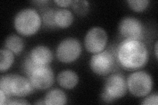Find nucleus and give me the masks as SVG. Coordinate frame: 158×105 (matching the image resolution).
Instances as JSON below:
<instances>
[{
  "mask_svg": "<svg viewBox=\"0 0 158 105\" xmlns=\"http://www.w3.org/2000/svg\"><path fill=\"white\" fill-rule=\"evenodd\" d=\"M116 59L121 66L127 71H137L144 67L149 59V53L142 41L125 39L118 44Z\"/></svg>",
  "mask_w": 158,
  "mask_h": 105,
  "instance_id": "nucleus-1",
  "label": "nucleus"
},
{
  "mask_svg": "<svg viewBox=\"0 0 158 105\" xmlns=\"http://www.w3.org/2000/svg\"><path fill=\"white\" fill-rule=\"evenodd\" d=\"M14 26L17 32L24 36L35 34L42 23L41 15L32 8H25L19 11L14 18Z\"/></svg>",
  "mask_w": 158,
  "mask_h": 105,
  "instance_id": "nucleus-2",
  "label": "nucleus"
},
{
  "mask_svg": "<svg viewBox=\"0 0 158 105\" xmlns=\"http://www.w3.org/2000/svg\"><path fill=\"white\" fill-rule=\"evenodd\" d=\"M129 92L136 97H144L149 95L153 87L151 75L144 71H136L131 74L127 79Z\"/></svg>",
  "mask_w": 158,
  "mask_h": 105,
  "instance_id": "nucleus-3",
  "label": "nucleus"
},
{
  "mask_svg": "<svg viewBox=\"0 0 158 105\" xmlns=\"http://www.w3.org/2000/svg\"><path fill=\"white\" fill-rule=\"evenodd\" d=\"M116 56L109 50L94 54L90 61V67L94 73L99 76H107L116 66Z\"/></svg>",
  "mask_w": 158,
  "mask_h": 105,
  "instance_id": "nucleus-4",
  "label": "nucleus"
},
{
  "mask_svg": "<svg viewBox=\"0 0 158 105\" xmlns=\"http://www.w3.org/2000/svg\"><path fill=\"white\" fill-rule=\"evenodd\" d=\"M82 53L80 41L74 38L64 39L56 48V57L63 63H71L75 61Z\"/></svg>",
  "mask_w": 158,
  "mask_h": 105,
  "instance_id": "nucleus-5",
  "label": "nucleus"
},
{
  "mask_svg": "<svg viewBox=\"0 0 158 105\" xmlns=\"http://www.w3.org/2000/svg\"><path fill=\"white\" fill-rule=\"evenodd\" d=\"M118 32L125 39L142 41L144 37L145 27L139 19L126 17L121 19L118 24Z\"/></svg>",
  "mask_w": 158,
  "mask_h": 105,
  "instance_id": "nucleus-6",
  "label": "nucleus"
},
{
  "mask_svg": "<svg viewBox=\"0 0 158 105\" xmlns=\"http://www.w3.org/2000/svg\"><path fill=\"white\" fill-rule=\"evenodd\" d=\"M107 41L108 36L105 30L95 26L87 32L85 38V46L88 52L95 54L105 49Z\"/></svg>",
  "mask_w": 158,
  "mask_h": 105,
  "instance_id": "nucleus-7",
  "label": "nucleus"
},
{
  "mask_svg": "<svg viewBox=\"0 0 158 105\" xmlns=\"http://www.w3.org/2000/svg\"><path fill=\"white\" fill-rule=\"evenodd\" d=\"M34 89L42 91L51 87L55 81V76L49 66H40L28 76Z\"/></svg>",
  "mask_w": 158,
  "mask_h": 105,
  "instance_id": "nucleus-8",
  "label": "nucleus"
},
{
  "mask_svg": "<svg viewBox=\"0 0 158 105\" xmlns=\"http://www.w3.org/2000/svg\"><path fill=\"white\" fill-rule=\"evenodd\" d=\"M128 90L125 77L120 73L110 75L106 79L103 91L114 101L124 97Z\"/></svg>",
  "mask_w": 158,
  "mask_h": 105,
  "instance_id": "nucleus-9",
  "label": "nucleus"
},
{
  "mask_svg": "<svg viewBox=\"0 0 158 105\" xmlns=\"http://www.w3.org/2000/svg\"><path fill=\"white\" fill-rule=\"evenodd\" d=\"M34 87L28 78L19 74H12L10 82L11 95L22 98L30 95L34 91Z\"/></svg>",
  "mask_w": 158,
  "mask_h": 105,
  "instance_id": "nucleus-10",
  "label": "nucleus"
},
{
  "mask_svg": "<svg viewBox=\"0 0 158 105\" xmlns=\"http://www.w3.org/2000/svg\"><path fill=\"white\" fill-rule=\"evenodd\" d=\"M28 56L38 66H49L53 59L51 49L42 45L34 47L29 53Z\"/></svg>",
  "mask_w": 158,
  "mask_h": 105,
  "instance_id": "nucleus-11",
  "label": "nucleus"
},
{
  "mask_svg": "<svg viewBox=\"0 0 158 105\" xmlns=\"http://www.w3.org/2000/svg\"><path fill=\"white\" fill-rule=\"evenodd\" d=\"M57 80L61 87L66 89H71L77 86L79 78L75 71L71 70H65L59 72Z\"/></svg>",
  "mask_w": 158,
  "mask_h": 105,
  "instance_id": "nucleus-12",
  "label": "nucleus"
},
{
  "mask_svg": "<svg viewBox=\"0 0 158 105\" xmlns=\"http://www.w3.org/2000/svg\"><path fill=\"white\" fill-rule=\"evenodd\" d=\"M44 101L45 104L48 105H63L67 103V97L62 90L53 89L46 93Z\"/></svg>",
  "mask_w": 158,
  "mask_h": 105,
  "instance_id": "nucleus-13",
  "label": "nucleus"
},
{
  "mask_svg": "<svg viewBox=\"0 0 158 105\" xmlns=\"http://www.w3.org/2000/svg\"><path fill=\"white\" fill-rule=\"evenodd\" d=\"M74 16L73 13L67 9H59L55 14V22L57 28H67L73 24Z\"/></svg>",
  "mask_w": 158,
  "mask_h": 105,
  "instance_id": "nucleus-14",
  "label": "nucleus"
},
{
  "mask_svg": "<svg viewBox=\"0 0 158 105\" xmlns=\"http://www.w3.org/2000/svg\"><path fill=\"white\" fill-rule=\"evenodd\" d=\"M5 48L11 51L15 55H19L24 48L23 39L18 35H10L5 41Z\"/></svg>",
  "mask_w": 158,
  "mask_h": 105,
  "instance_id": "nucleus-15",
  "label": "nucleus"
},
{
  "mask_svg": "<svg viewBox=\"0 0 158 105\" xmlns=\"http://www.w3.org/2000/svg\"><path fill=\"white\" fill-rule=\"evenodd\" d=\"M15 61V54L9 50L3 48L0 51V71L6 72L12 67Z\"/></svg>",
  "mask_w": 158,
  "mask_h": 105,
  "instance_id": "nucleus-16",
  "label": "nucleus"
},
{
  "mask_svg": "<svg viewBox=\"0 0 158 105\" xmlns=\"http://www.w3.org/2000/svg\"><path fill=\"white\" fill-rule=\"evenodd\" d=\"M56 10L57 9L54 8H48L42 13L41 18L44 26L51 29L57 28L55 22V14Z\"/></svg>",
  "mask_w": 158,
  "mask_h": 105,
  "instance_id": "nucleus-17",
  "label": "nucleus"
},
{
  "mask_svg": "<svg viewBox=\"0 0 158 105\" xmlns=\"http://www.w3.org/2000/svg\"><path fill=\"white\" fill-rule=\"evenodd\" d=\"M71 6L74 11L81 16H85L89 10V3L86 0L73 1Z\"/></svg>",
  "mask_w": 158,
  "mask_h": 105,
  "instance_id": "nucleus-18",
  "label": "nucleus"
},
{
  "mask_svg": "<svg viewBox=\"0 0 158 105\" xmlns=\"http://www.w3.org/2000/svg\"><path fill=\"white\" fill-rule=\"evenodd\" d=\"M130 8L136 12H142L149 6V0H128L127 2Z\"/></svg>",
  "mask_w": 158,
  "mask_h": 105,
  "instance_id": "nucleus-19",
  "label": "nucleus"
},
{
  "mask_svg": "<svg viewBox=\"0 0 158 105\" xmlns=\"http://www.w3.org/2000/svg\"><path fill=\"white\" fill-rule=\"evenodd\" d=\"M12 77V74L2 75L0 78V89L6 93L7 95L11 97V93H10V82Z\"/></svg>",
  "mask_w": 158,
  "mask_h": 105,
  "instance_id": "nucleus-20",
  "label": "nucleus"
},
{
  "mask_svg": "<svg viewBox=\"0 0 158 105\" xmlns=\"http://www.w3.org/2000/svg\"><path fill=\"white\" fill-rule=\"evenodd\" d=\"M38 67L40 66H38V65H37L32 61V60L28 56V55L24 59L23 62V70L24 73H25L27 76H28L34 70H35Z\"/></svg>",
  "mask_w": 158,
  "mask_h": 105,
  "instance_id": "nucleus-21",
  "label": "nucleus"
},
{
  "mask_svg": "<svg viewBox=\"0 0 158 105\" xmlns=\"http://www.w3.org/2000/svg\"><path fill=\"white\" fill-rule=\"evenodd\" d=\"M144 105H157L158 104V95L157 93H152L150 95H146L141 103Z\"/></svg>",
  "mask_w": 158,
  "mask_h": 105,
  "instance_id": "nucleus-22",
  "label": "nucleus"
},
{
  "mask_svg": "<svg viewBox=\"0 0 158 105\" xmlns=\"http://www.w3.org/2000/svg\"><path fill=\"white\" fill-rule=\"evenodd\" d=\"M30 103L27 101L26 100L21 99H10L7 104H29Z\"/></svg>",
  "mask_w": 158,
  "mask_h": 105,
  "instance_id": "nucleus-23",
  "label": "nucleus"
},
{
  "mask_svg": "<svg viewBox=\"0 0 158 105\" xmlns=\"http://www.w3.org/2000/svg\"><path fill=\"white\" fill-rule=\"evenodd\" d=\"M54 2L61 7H67L69 6H71L73 1L72 0H55Z\"/></svg>",
  "mask_w": 158,
  "mask_h": 105,
  "instance_id": "nucleus-24",
  "label": "nucleus"
},
{
  "mask_svg": "<svg viewBox=\"0 0 158 105\" xmlns=\"http://www.w3.org/2000/svg\"><path fill=\"white\" fill-rule=\"evenodd\" d=\"M10 99V97L5 93L2 90L0 89V104H7V103L9 102Z\"/></svg>",
  "mask_w": 158,
  "mask_h": 105,
  "instance_id": "nucleus-25",
  "label": "nucleus"
},
{
  "mask_svg": "<svg viewBox=\"0 0 158 105\" xmlns=\"http://www.w3.org/2000/svg\"><path fill=\"white\" fill-rule=\"evenodd\" d=\"M49 2V1H45V0H37V1H34V2H32V3H36V4H42V5H44V4H45V3H48Z\"/></svg>",
  "mask_w": 158,
  "mask_h": 105,
  "instance_id": "nucleus-26",
  "label": "nucleus"
},
{
  "mask_svg": "<svg viewBox=\"0 0 158 105\" xmlns=\"http://www.w3.org/2000/svg\"><path fill=\"white\" fill-rule=\"evenodd\" d=\"M155 55H156V59H157V55H158V51H157V48H158V47H157V42H156V43H155Z\"/></svg>",
  "mask_w": 158,
  "mask_h": 105,
  "instance_id": "nucleus-27",
  "label": "nucleus"
}]
</instances>
